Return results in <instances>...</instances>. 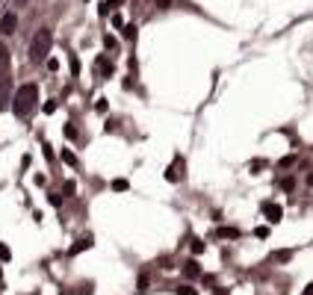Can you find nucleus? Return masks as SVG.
<instances>
[{"label": "nucleus", "mask_w": 313, "mask_h": 295, "mask_svg": "<svg viewBox=\"0 0 313 295\" xmlns=\"http://www.w3.org/2000/svg\"><path fill=\"white\" fill-rule=\"evenodd\" d=\"M35 100H38V86H35V83H24V86L15 92V98H12L15 115H18V118H27V115L33 112Z\"/></svg>", "instance_id": "1"}, {"label": "nucleus", "mask_w": 313, "mask_h": 295, "mask_svg": "<svg viewBox=\"0 0 313 295\" xmlns=\"http://www.w3.org/2000/svg\"><path fill=\"white\" fill-rule=\"evenodd\" d=\"M50 44H53V33H50L47 27H41V30L33 35V41H30V59H33V62H41V59H47V53H50Z\"/></svg>", "instance_id": "2"}, {"label": "nucleus", "mask_w": 313, "mask_h": 295, "mask_svg": "<svg viewBox=\"0 0 313 295\" xmlns=\"http://www.w3.org/2000/svg\"><path fill=\"white\" fill-rule=\"evenodd\" d=\"M260 210H263V216H266V222H272V225H278V222L284 219V210H281L278 204H272V201H266V204H263Z\"/></svg>", "instance_id": "3"}, {"label": "nucleus", "mask_w": 313, "mask_h": 295, "mask_svg": "<svg viewBox=\"0 0 313 295\" xmlns=\"http://www.w3.org/2000/svg\"><path fill=\"white\" fill-rule=\"evenodd\" d=\"M15 27H18L15 12H6V15L0 18V33H3V35H12V33H15Z\"/></svg>", "instance_id": "4"}, {"label": "nucleus", "mask_w": 313, "mask_h": 295, "mask_svg": "<svg viewBox=\"0 0 313 295\" xmlns=\"http://www.w3.org/2000/svg\"><path fill=\"white\" fill-rule=\"evenodd\" d=\"M180 177H183V160H174L172 168L166 171V180H169V183H177Z\"/></svg>", "instance_id": "5"}, {"label": "nucleus", "mask_w": 313, "mask_h": 295, "mask_svg": "<svg viewBox=\"0 0 313 295\" xmlns=\"http://www.w3.org/2000/svg\"><path fill=\"white\" fill-rule=\"evenodd\" d=\"M89 248H92V236H83V239H77V242L68 248V254L77 257V254H83V251H89Z\"/></svg>", "instance_id": "6"}, {"label": "nucleus", "mask_w": 313, "mask_h": 295, "mask_svg": "<svg viewBox=\"0 0 313 295\" xmlns=\"http://www.w3.org/2000/svg\"><path fill=\"white\" fill-rule=\"evenodd\" d=\"M183 275H186V278H198V275H201L198 260H186V263H183Z\"/></svg>", "instance_id": "7"}, {"label": "nucleus", "mask_w": 313, "mask_h": 295, "mask_svg": "<svg viewBox=\"0 0 313 295\" xmlns=\"http://www.w3.org/2000/svg\"><path fill=\"white\" fill-rule=\"evenodd\" d=\"M98 71H101V77H112L115 68H112V62H106V56H101L98 59Z\"/></svg>", "instance_id": "8"}, {"label": "nucleus", "mask_w": 313, "mask_h": 295, "mask_svg": "<svg viewBox=\"0 0 313 295\" xmlns=\"http://www.w3.org/2000/svg\"><path fill=\"white\" fill-rule=\"evenodd\" d=\"M216 236H222V239H237V236H240V230H237V228H219V230H216Z\"/></svg>", "instance_id": "9"}, {"label": "nucleus", "mask_w": 313, "mask_h": 295, "mask_svg": "<svg viewBox=\"0 0 313 295\" xmlns=\"http://www.w3.org/2000/svg\"><path fill=\"white\" fill-rule=\"evenodd\" d=\"M9 103V80H0V109Z\"/></svg>", "instance_id": "10"}, {"label": "nucleus", "mask_w": 313, "mask_h": 295, "mask_svg": "<svg viewBox=\"0 0 313 295\" xmlns=\"http://www.w3.org/2000/svg\"><path fill=\"white\" fill-rule=\"evenodd\" d=\"M272 260H275V263H287V260H293V251H275Z\"/></svg>", "instance_id": "11"}, {"label": "nucleus", "mask_w": 313, "mask_h": 295, "mask_svg": "<svg viewBox=\"0 0 313 295\" xmlns=\"http://www.w3.org/2000/svg\"><path fill=\"white\" fill-rule=\"evenodd\" d=\"M148 287H151V278H148V275L142 272V275H139V295L148 293Z\"/></svg>", "instance_id": "12"}, {"label": "nucleus", "mask_w": 313, "mask_h": 295, "mask_svg": "<svg viewBox=\"0 0 313 295\" xmlns=\"http://www.w3.org/2000/svg\"><path fill=\"white\" fill-rule=\"evenodd\" d=\"M62 163H65V165H77V157H74L68 148H62Z\"/></svg>", "instance_id": "13"}, {"label": "nucleus", "mask_w": 313, "mask_h": 295, "mask_svg": "<svg viewBox=\"0 0 313 295\" xmlns=\"http://www.w3.org/2000/svg\"><path fill=\"white\" fill-rule=\"evenodd\" d=\"M112 189H115V192H127V189H130V183H127L124 177H118V180H112Z\"/></svg>", "instance_id": "14"}, {"label": "nucleus", "mask_w": 313, "mask_h": 295, "mask_svg": "<svg viewBox=\"0 0 313 295\" xmlns=\"http://www.w3.org/2000/svg\"><path fill=\"white\" fill-rule=\"evenodd\" d=\"M189 248H192V254L198 257V254H204V248H207V245H204V239H192V245H189Z\"/></svg>", "instance_id": "15"}, {"label": "nucleus", "mask_w": 313, "mask_h": 295, "mask_svg": "<svg viewBox=\"0 0 313 295\" xmlns=\"http://www.w3.org/2000/svg\"><path fill=\"white\" fill-rule=\"evenodd\" d=\"M281 189H284V192H293V189H296V177H284V180H281Z\"/></svg>", "instance_id": "16"}, {"label": "nucleus", "mask_w": 313, "mask_h": 295, "mask_svg": "<svg viewBox=\"0 0 313 295\" xmlns=\"http://www.w3.org/2000/svg\"><path fill=\"white\" fill-rule=\"evenodd\" d=\"M296 160H299L296 154H287V157L281 160V168H290V165H296Z\"/></svg>", "instance_id": "17"}, {"label": "nucleus", "mask_w": 313, "mask_h": 295, "mask_svg": "<svg viewBox=\"0 0 313 295\" xmlns=\"http://www.w3.org/2000/svg\"><path fill=\"white\" fill-rule=\"evenodd\" d=\"M174 293H177V295H198L195 290H192V287H189V284H180V287H177Z\"/></svg>", "instance_id": "18"}, {"label": "nucleus", "mask_w": 313, "mask_h": 295, "mask_svg": "<svg viewBox=\"0 0 313 295\" xmlns=\"http://www.w3.org/2000/svg\"><path fill=\"white\" fill-rule=\"evenodd\" d=\"M6 65H9V50L0 44V68H6Z\"/></svg>", "instance_id": "19"}, {"label": "nucleus", "mask_w": 313, "mask_h": 295, "mask_svg": "<svg viewBox=\"0 0 313 295\" xmlns=\"http://www.w3.org/2000/svg\"><path fill=\"white\" fill-rule=\"evenodd\" d=\"M124 38H136V24H127L124 27Z\"/></svg>", "instance_id": "20"}, {"label": "nucleus", "mask_w": 313, "mask_h": 295, "mask_svg": "<svg viewBox=\"0 0 313 295\" xmlns=\"http://www.w3.org/2000/svg\"><path fill=\"white\" fill-rule=\"evenodd\" d=\"M65 136L74 139V136H77V127H74V124H65Z\"/></svg>", "instance_id": "21"}, {"label": "nucleus", "mask_w": 313, "mask_h": 295, "mask_svg": "<svg viewBox=\"0 0 313 295\" xmlns=\"http://www.w3.org/2000/svg\"><path fill=\"white\" fill-rule=\"evenodd\" d=\"M62 189H65V195H74V192H77V186H74V180H68V183H65Z\"/></svg>", "instance_id": "22"}, {"label": "nucleus", "mask_w": 313, "mask_h": 295, "mask_svg": "<svg viewBox=\"0 0 313 295\" xmlns=\"http://www.w3.org/2000/svg\"><path fill=\"white\" fill-rule=\"evenodd\" d=\"M9 257H12V251H9V248H6V245H0V260H3V263H6V260H9Z\"/></svg>", "instance_id": "23"}, {"label": "nucleus", "mask_w": 313, "mask_h": 295, "mask_svg": "<svg viewBox=\"0 0 313 295\" xmlns=\"http://www.w3.org/2000/svg\"><path fill=\"white\" fill-rule=\"evenodd\" d=\"M263 165H266V163H263V160H254V163H251V165H248V168H251V171H260V168H263Z\"/></svg>", "instance_id": "24"}, {"label": "nucleus", "mask_w": 313, "mask_h": 295, "mask_svg": "<svg viewBox=\"0 0 313 295\" xmlns=\"http://www.w3.org/2000/svg\"><path fill=\"white\" fill-rule=\"evenodd\" d=\"M254 236H260V239H266V236H269V228H257V230H254Z\"/></svg>", "instance_id": "25"}, {"label": "nucleus", "mask_w": 313, "mask_h": 295, "mask_svg": "<svg viewBox=\"0 0 313 295\" xmlns=\"http://www.w3.org/2000/svg\"><path fill=\"white\" fill-rule=\"evenodd\" d=\"M95 109H98V112H106V100H104V98H101V100H98V103H95Z\"/></svg>", "instance_id": "26"}, {"label": "nucleus", "mask_w": 313, "mask_h": 295, "mask_svg": "<svg viewBox=\"0 0 313 295\" xmlns=\"http://www.w3.org/2000/svg\"><path fill=\"white\" fill-rule=\"evenodd\" d=\"M228 293H231V290H225V287H216V293H213V295H228Z\"/></svg>", "instance_id": "27"}, {"label": "nucleus", "mask_w": 313, "mask_h": 295, "mask_svg": "<svg viewBox=\"0 0 313 295\" xmlns=\"http://www.w3.org/2000/svg\"><path fill=\"white\" fill-rule=\"evenodd\" d=\"M169 3H172V0H157V6H160V9H169Z\"/></svg>", "instance_id": "28"}, {"label": "nucleus", "mask_w": 313, "mask_h": 295, "mask_svg": "<svg viewBox=\"0 0 313 295\" xmlns=\"http://www.w3.org/2000/svg\"><path fill=\"white\" fill-rule=\"evenodd\" d=\"M305 180H308V186H313V171L308 174V177H305Z\"/></svg>", "instance_id": "29"}, {"label": "nucleus", "mask_w": 313, "mask_h": 295, "mask_svg": "<svg viewBox=\"0 0 313 295\" xmlns=\"http://www.w3.org/2000/svg\"><path fill=\"white\" fill-rule=\"evenodd\" d=\"M305 295H313V284H311V287H308V290H305Z\"/></svg>", "instance_id": "30"}, {"label": "nucleus", "mask_w": 313, "mask_h": 295, "mask_svg": "<svg viewBox=\"0 0 313 295\" xmlns=\"http://www.w3.org/2000/svg\"><path fill=\"white\" fill-rule=\"evenodd\" d=\"M33 295H35V293H33Z\"/></svg>", "instance_id": "31"}]
</instances>
